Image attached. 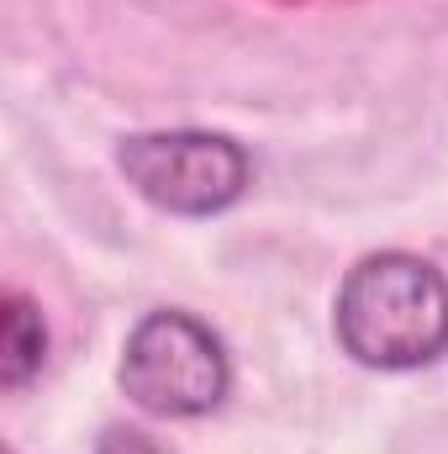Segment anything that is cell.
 <instances>
[{"mask_svg": "<svg viewBox=\"0 0 448 454\" xmlns=\"http://www.w3.org/2000/svg\"><path fill=\"white\" fill-rule=\"evenodd\" d=\"M337 343L369 370H417L448 348V280L417 254H369L333 307Z\"/></svg>", "mask_w": 448, "mask_h": 454, "instance_id": "1", "label": "cell"}, {"mask_svg": "<svg viewBox=\"0 0 448 454\" xmlns=\"http://www.w3.org/2000/svg\"><path fill=\"white\" fill-rule=\"evenodd\" d=\"M116 164L143 201L174 217L227 212L253 180L248 153L222 132H132L121 137Z\"/></svg>", "mask_w": 448, "mask_h": 454, "instance_id": "3", "label": "cell"}, {"mask_svg": "<svg viewBox=\"0 0 448 454\" xmlns=\"http://www.w3.org/2000/svg\"><path fill=\"white\" fill-rule=\"evenodd\" d=\"M232 386L222 339L190 312H148L121 348V391L153 418H201Z\"/></svg>", "mask_w": 448, "mask_h": 454, "instance_id": "2", "label": "cell"}, {"mask_svg": "<svg viewBox=\"0 0 448 454\" xmlns=\"http://www.w3.org/2000/svg\"><path fill=\"white\" fill-rule=\"evenodd\" d=\"M48 359V323L32 296L5 291L0 296V386L21 391Z\"/></svg>", "mask_w": 448, "mask_h": 454, "instance_id": "4", "label": "cell"}, {"mask_svg": "<svg viewBox=\"0 0 448 454\" xmlns=\"http://www.w3.org/2000/svg\"><path fill=\"white\" fill-rule=\"evenodd\" d=\"M96 454H169V450H158L148 434H132V428H112L106 439H101V450Z\"/></svg>", "mask_w": 448, "mask_h": 454, "instance_id": "5", "label": "cell"}]
</instances>
